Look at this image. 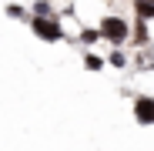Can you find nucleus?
<instances>
[{"label": "nucleus", "mask_w": 154, "mask_h": 151, "mask_svg": "<svg viewBox=\"0 0 154 151\" xmlns=\"http://www.w3.org/2000/svg\"><path fill=\"white\" fill-rule=\"evenodd\" d=\"M30 30L40 40H47V44H54V40L64 37V27H60L57 14H30Z\"/></svg>", "instance_id": "nucleus-1"}, {"label": "nucleus", "mask_w": 154, "mask_h": 151, "mask_svg": "<svg viewBox=\"0 0 154 151\" xmlns=\"http://www.w3.org/2000/svg\"><path fill=\"white\" fill-rule=\"evenodd\" d=\"M97 34L104 37V40H111V44H124L127 37H131V27H127V20L124 17H104L100 20V27H97Z\"/></svg>", "instance_id": "nucleus-2"}, {"label": "nucleus", "mask_w": 154, "mask_h": 151, "mask_svg": "<svg viewBox=\"0 0 154 151\" xmlns=\"http://www.w3.org/2000/svg\"><path fill=\"white\" fill-rule=\"evenodd\" d=\"M134 118L141 124H154V97H137L134 101Z\"/></svg>", "instance_id": "nucleus-3"}, {"label": "nucleus", "mask_w": 154, "mask_h": 151, "mask_svg": "<svg viewBox=\"0 0 154 151\" xmlns=\"http://www.w3.org/2000/svg\"><path fill=\"white\" fill-rule=\"evenodd\" d=\"M137 20H154V0H134Z\"/></svg>", "instance_id": "nucleus-4"}, {"label": "nucleus", "mask_w": 154, "mask_h": 151, "mask_svg": "<svg viewBox=\"0 0 154 151\" xmlns=\"http://www.w3.org/2000/svg\"><path fill=\"white\" fill-rule=\"evenodd\" d=\"M84 64H87V71H100V67H104V61H100L97 54H87V57H84Z\"/></svg>", "instance_id": "nucleus-5"}, {"label": "nucleus", "mask_w": 154, "mask_h": 151, "mask_svg": "<svg viewBox=\"0 0 154 151\" xmlns=\"http://www.w3.org/2000/svg\"><path fill=\"white\" fill-rule=\"evenodd\" d=\"M34 14H54V4H50V0H37V4H34Z\"/></svg>", "instance_id": "nucleus-6"}, {"label": "nucleus", "mask_w": 154, "mask_h": 151, "mask_svg": "<svg viewBox=\"0 0 154 151\" xmlns=\"http://www.w3.org/2000/svg\"><path fill=\"white\" fill-rule=\"evenodd\" d=\"M7 17H17V20H23V17H27V10H23L20 4H10V7H7Z\"/></svg>", "instance_id": "nucleus-7"}, {"label": "nucleus", "mask_w": 154, "mask_h": 151, "mask_svg": "<svg viewBox=\"0 0 154 151\" xmlns=\"http://www.w3.org/2000/svg\"><path fill=\"white\" fill-rule=\"evenodd\" d=\"M134 34H137V40H147V20H137V30Z\"/></svg>", "instance_id": "nucleus-8"}, {"label": "nucleus", "mask_w": 154, "mask_h": 151, "mask_svg": "<svg viewBox=\"0 0 154 151\" xmlns=\"http://www.w3.org/2000/svg\"><path fill=\"white\" fill-rule=\"evenodd\" d=\"M124 61H127V57L121 54V50H114V54H111V64H114V67H124Z\"/></svg>", "instance_id": "nucleus-9"}, {"label": "nucleus", "mask_w": 154, "mask_h": 151, "mask_svg": "<svg viewBox=\"0 0 154 151\" xmlns=\"http://www.w3.org/2000/svg\"><path fill=\"white\" fill-rule=\"evenodd\" d=\"M97 37H100V34H97V30H84V44H94V40H97Z\"/></svg>", "instance_id": "nucleus-10"}]
</instances>
